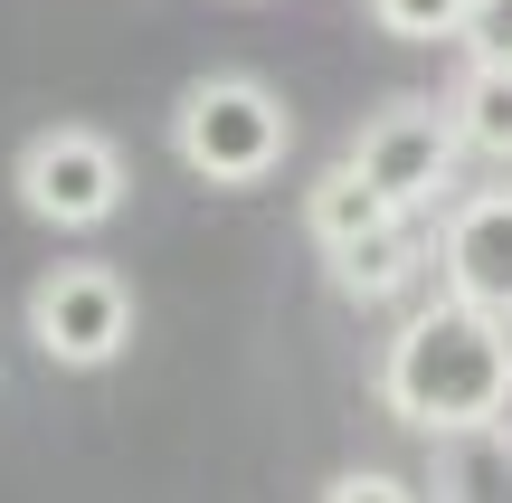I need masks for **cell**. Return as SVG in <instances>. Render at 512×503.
Segmentation results:
<instances>
[{
    "mask_svg": "<svg viewBox=\"0 0 512 503\" xmlns=\"http://www.w3.org/2000/svg\"><path fill=\"white\" fill-rule=\"evenodd\" d=\"M456 48H465V57H484V67H512V0H465Z\"/></svg>",
    "mask_w": 512,
    "mask_h": 503,
    "instance_id": "obj_11",
    "label": "cell"
},
{
    "mask_svg": "<svg viewBox=\"0 0 512 503\" xmlns=\"http://www.w3.org/2000/svg\"><path fill=\"white\" fill-rule=\"evenodd\" d=\"M399 494H418V485H399V475H380V466H351V475L323 485V503H399Z\"/></svg>",
    "mask_w": 512,
    "mask_h": 503,
    "instance_id": "obj_12",
    "label": "cell"
},
{
    "mask_svg": "<svg viewBox=\"0 0 512 503\" xmlns=\"http://www.w3.org/2000/svg\"><path fill=\"white\" fill-rule=\"evenodd\" d=\"M380 409L399 428H418L427 447L503 428L512 418V314L456 295V285L437 304H408L380 352Z\"/></svg>",
    "mask_w": 512,
    "mask_h": 503,
    "instance_id": "obj_1",
    "label": "cell"
},
{
    "mask_svg": "<svg viewBox=\"0 0 512 503\" xmlns=\"http://www.w3.org/2000/svg\"><path fill=\"white\" fill-rule=\"evenodd\" d=\"M446 114H456L465 152H484V162H512V67H484V57H465V76L446 86Z\"/></svg>",
    "mask_w": 512,
    "mask_h": 503,
    "instance_id": "obj_9",
    "label": "cell"
},
{
    "mask_svg": "<svg viewBox=\"0 0 512 503\" xmlns=\"http://www.w3.org/2000/svg\"><path fill=\"white\" fill-rule=\"evenodd\" d=\"M427 257H437V247L418 238V219H389V228H370V238H351V247H323L332 285H342L351 304H389V295H408Z\"/></svg>",
    "mask_w": 512,
    "mask_h": 503,
    "instance_id": "obj_7",
    "label": "cell"
},
{
    "mask_svg": "<svg viewBox=\"0 0 512 503\" xmlns=\"http://www.w3.org/2000/svg\"><path fill=\"white\" fill-rule=\"evenodd\" d=\"M342 162H351V171H370V181H380L389 200L408 209V219H427V209L456 200L465 133H456V114H446V95H399V105H380L361 133H351Z\"/></svg>",
    "mask_w": 512,
    "mask_h": 503,
    "instance_id": "obj_3",
    "label": "cell"
},
{
    "mask_svg": "<svg viewBox=\"0 0 512 503\" xmlns=\"http://www.w3.org/2000/svg\"><path fill=\"white\" fill-rule=\"evenodd\" d=\"M171 152H181V171L209 181V190H256V181L285 171L294 114H285V95H275L266 76H238V67L228 76H190L181 105H171Z\"/></svg>",
    "mask_w": 512,
    "mask_h": 503,
    "instance_id": "obj_2",
    "label": "cell"
},
{
    "mask_svg": "<svg viewBox=\"0 0 512 503\" xmlns=\"http://www.w3.org/2000/svg\"><path fill=\"white\" fill-rule=\"evenodd\" d=\"M29 342L57 361V371H105L133 342V285L95 257H67L29 285Z\"/></svg>",
    "mask_w": 512,
    "mask_h": 503,
    "instance_id": "obj_5",
    "label": "cell"
},
{
    "mask_svg": "<svg viewBox=\"0 0 512 503\" xmlns=\"http://www.w3.org/2000/svg\"><path fill=\"white\" fill-rule=\"evenodd\" d=\"M10 181H19V209L38 228H105L124 209V152L95 124H48L19 143Z\"/></svg>",
    "mask_w": 512,
    "mask_h": 503,
    "instance_id": "obj_4",
    "label": "cell"
},
{
    "mask_svg": "<svg viewBox=\"0 0 512 503\" xmlns=\"http://www.w3.org/2000/svg\"><path fill=\"white\" fill-rule=\"evenodd\" d=\"M370 19H380L389 38H456L465 29V0H370Z\"/></svg>",
    "mask_w": 512,
    "mask_h": 503,
    "instance_id": "obj_10",
    "label": "cell"
},
{
    "mask_svg": "<svg viewBox=\"0 0 512 503\" xmlns=\"http://www.w3.org/2000/svg\"><path fill=\"white\" fill-rule=\"evenodd\" d=\"M389 219H408V209L389 200L370 171H351V162H332L323 181L304 190V238L313 247H351V238H370V228H389Z\"/></svg>",
    "mask_w": 512,
    "mask_h": 503,
    "instance_id": "obj_8",
    "label": "cell"
},
{
    "mask_svg": "<svg viewBox=\"0 0 512 503\" xmlns=\"http://www.w3.org/2000/svg\"><path fill=\"white\" fill-rule=\"evenodd\" d=\"M437 276L456 285V295L512 314V181L446 200V219H437Z\"/></svg>",
    "mask_w": 512,
    "mask_h": 503,
    "instance_id": "obj_6",
    "label": "cell"
}]
</instances>
